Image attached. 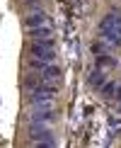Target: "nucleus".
<instances>
[{
    "label": "nucleus",
    "instance_id": "7",
    "mask_svg": "<svg viewBox=\"0 0 121 148\" xmlns=\"http://www.w3.org/2000/svg\"><path fill=\"white\" fill-rule=\"evenodd\" d=\"M56 75H60L58 66H46V68L41 71V80H51V78H56Z\"/></svg>",
    "mask_w": 121,
    "mask_h": 148
},
{
    "label": "nucleus",
    "instance_id": "1",
    "mask_svg": "<svg viewBox=\"0 0 121 148\" xmlns=\"http://www.w3.org/2000/svg\"><path fill=\"white\" fill-rule=\"evenodd\" d=\"M53 95H56V88H39V90H36L34 95H32V102H34V104L48 102V100H51Z\"/></svg>",
    "mask_w": 121,
    "mask_h": 148
},
{
    "label": "nucleus",
    "instance_id": "11",
    "mask_svg": "<svg viewBox=\"0 0 121 148\" xmlns=\"http://www.w3.org/2000/svg\"><path fill=\"white\" fill-rule=\"evenodd\" d=\"M111 63H114V61L109 56H99V58H97V66H111Z\"/></svg>",
    "mask_w": 121,
    "mask_h": 148
},
{
    "label": "nucleus",
    "instance_id": "4",
    "mask_svg": "<svg viewBox=\"0 0 121 148\" xmlns=\"http://www.w3.org/2000/svg\"><path fill=\"white\" fill-rule=\"evenodd\" d=\"M24 24H27V29L44 27V24H46V17H44V12H39V15H32V17H27V20H24Z\"/></svg>",
    "mask_w": 121,
    "mask_h": 148
},
{
    "label": "nucleus",
    "instance_id": "10",
    "mask_svg": "<svg viewBox=\"0 0 121 148\" xmlns=\"http://www.w3.org/2000/svg\"><path fill=\"white\" fill-rule=\"evenodd\" d=\"M29 66H32V68H41V71H44L48 63H46L44 58H41V61H39V58H32V61H29Z\"/></svg>",
    "mask_w": 121,
    "mask_h": 148
},
{
    "label": "nucleus",
    "instance_id": "3",
    "mask_svg": "<svg viewBox=\"0 0 121 148\" xmlns=\"http://www.w3.org/2000/svg\"><path fill=\"white\" fill-rule=\"evenodd\" d=\"M32 138H34V141H44L46 146H53L51 134H48V131H39V129H36V124H32Z\"/></svg>",
    "mask_w": 121,
    "mask_h": 148
},
{
    "label": "nucleus",
    "instance_id": "8",
    "mask_svg": "<svg viewBox=\"0 0 121 148\" xmlns=\"http://www.w3.org/2000/svg\"><path fill=\"white\" fill-rule=\"evenodd\" d=\"M90 83H92L94 88H102V85H104V73H102V71H94L92 75H90Z\"/></svg>",
    "mask_w": 121,
    "mask_h": 148
},
{
    "label": "nucleus",
    "instance_id": "6",
    "mask_svg": "<svg viewBox=\"0 0 121 148\" xmlns=\"http://www.w3.org/2000/svg\"><path fill=\"white\" fill-rule=\"evenodd\" d=\"M53 119V112L51 109H44V112H34L32 114V124H39V121H51Z\"/></svg>",
    "mask_w": 121,
    "mask_h": 148
},
{
    "label": "nucleus",
    "instance_id": "5",
    "mask_svg": "<svg viewBox=\"0 0 121 148\" xmlns=\"http://www.w3.org/2000/svg\"><path fill=\"white\" fill-rule=\"evenodd\" d=\"M29 36H34L36 41L39 39H48V36H51V29L48 27H34V29H29Z\"/></svg>",
    "mask_w": 121,
    "mask_h": 148
},
{
    "label": "nucleus",
    "instance_id": "2",
    "mask_svg": "<svg viewBox=\"0 0 121 148\" xmlns=\"http://www.w3.org/2000/svg\"><path fill=\"white\" fill-rule=\"evenodd\" d=\"M32 53H34L36 58H44L46 63H48V61L53 58V51H51V49H48V46H44V44H41V41H36V44L32 46Z\"/></svg>",
    "mask_w": 121,
    "mask_h": 148
},
{
    "label": "nucleus",
    "instance_id": "12",
    "mask_svg": "<svg viewBox=\"0 0 121 148\" xmlns=\"http://www.w3.org/2000/svg\"><path fill=\"white\" fill-rule=\"evenodd\" d=\"M104 49H107V46H102V44H94V46H92V51H94V53H102Z\"/></svg>",
    "mask_w": 121,
    "mask_h": 148
},
{
    "label": "nucleus",
    "instance_id": "9",
    "mask_svg": "<svg viewBox=\"0 0 121 148\" xmlns=\"http://www.w3.org/2000/svg\"><path fill=\"white\" fill-rule=\"evenodd\" d=\"M114 88H116L114 83H104V85H102V95H104V97H111V95H114Z\"/></svg>",
    "mask_w": 121,
    "mask_h": 148
}]
</instances>
